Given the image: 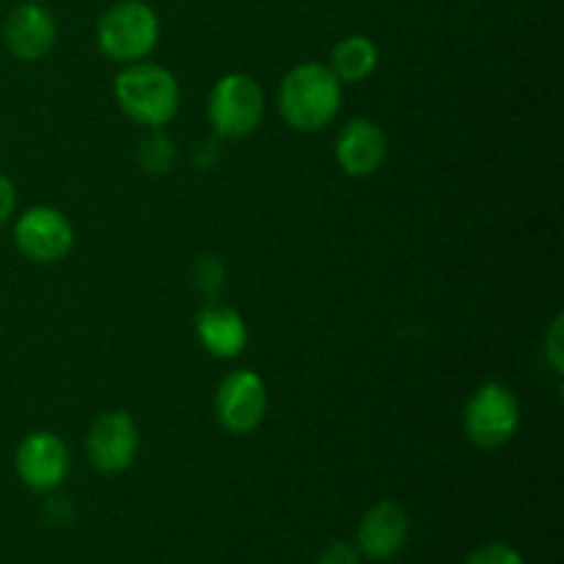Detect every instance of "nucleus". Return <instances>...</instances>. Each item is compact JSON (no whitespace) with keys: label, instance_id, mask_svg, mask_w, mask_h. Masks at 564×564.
Listing matches in <instances>:
<instances>
[{"label":"nucleus","instance_id":"2","mask_svg":"<svg viewBox=\"0 0 564 564\" xmlns=\"http://www.w3.org/2000/svg\"><path fill=\"white\" fill-rule=\"evenodd\" d=\"M116 102L121 113L130 116L135 124L160 130L169 124L180 110V83L165 66L135 61L119 72L113 83Z\"/></svg>","mask_w":564,"mask_h":564},{"label":"nucleus","instance_id":"17","mask_svg":"<svg viewBox=\"0 0 564 564\" xmlns=\"http://www.w3.org/2000/svg\"><path fill=\"white\" fill-rule=\"evenodd\" d=\"M358 562H361V551L352 549L350 543H330L323 549L317 564H358Z\"/></svg>","mask_w":564,"mask_h":564},{"label":"nucleus","instance_id":"8","mask_svg":"<svg viewBox=\"0 0 564 564\" xmlns=\"http://www.w3.org/2000/svg\"><path fill=\"white\" fill-rule=\"evenodd\" d=\"M72 466L69 446L55 433L39 430V433L25 435L14 452V468L22 485L31 490H55L66 479Z\"/></svg>","mask_w":564,"mask_h":564},{"label":"nucleus","instance_id":"12","mask_svg":"<svg viewBox=\"0 0 564 564\" xmlns=\"http://www.w3.org/2000/svg\"><path fill=\"white\" fill-rule=\"evenodd\" d=\"M408 540V516L394 501H380L364 512L358 523V551L375 562H386L402 551Z\"/></svg>","mask_w":564,"mask_h":564},{"label":"nucleus","instance_id":"15","mask_svg":"<svg viewBox=\"0 0 564 564\" xmlns=\"http://www.w3.org/2000/svg\"><path fill=\"white\" fill-rule=\"evenodd\" d=\"M466 564H523V556L507 543H488L482 549L471 551Z\"/></svg>","mask_w":564,"mask_h":564},{"label":"nucleus","instance_id":"6","mask_svg":"<svg viewBox=\"0 0 564 564\" xmlns=\"http://www.w3.org/2000/svg\"><path fill=\"white\" fill-rule=\"evenodd\" d=\"M268 389L253 369H235L215 391V416L231 435H248L264 422Z\"/></svg>","mask_w":564,"mask_h":564},{"label":"nucleus","instance_id":"16","mask_svg":"<svg viewBox=\"0 0 564 564\" xmlns=\"http://www.w3.org/2000/svg\"><path fill=\"white\" fill-rule=\"evenodd\" d=\"M193 279H196V286L204 295H215L224 286V268L215 257H202L193 268Z\"/></svg>","mask_w":564,"mask_h":564},{"label":"nucleus","instance_id":"4","mask_svg":"<svg viewBox=\"0 0 564 564\" xmlns=\"http://www.w3.org/2000/svg\"><path fill=\"white\" fill-rule=\"evenodd\" d=\"M207 113L220 138L242 141L253 135L264 119L262 86L246 72H229L213 86Z\"/></svg>","mask_w":564,"mask_h":564},{"label":"nucleus","instance_id":"9","mask_svg":"<svg viewBox=\"0 0 564 564\" xmlns=\"http://www.w3.org/2000/svg\"><path fill=\"white\" fill-rule=\"evenodd\" d=\"M138 444H141V438H138V427L130 413L110 411L102 413L88 430L86 452L99 474H119L132 466Z\"/></svg>","mask_w":564,"mask_h":564},{"label":"nucleus","instance_id":"10","mask_svg":"<svg viewBox=\"0 0 564 564\" xmlns=\"http://www.w3.org/2000/svg\"><path fill=\"white\" fill-rule=\"evenodd\" d=\"M58 42L55 17L39 3H20L6 14L3 44L14 58L42 61Z\"/></svg>","mask_w":564,"mask_h":564},{"label":"nucleus","instance_id":"14","mask_svg":"<svg viewBox=\"0 0 564 564\" xmlns=\"http://www.w3.org/2000/svg\"><path fill=\"white\" fill-rule=\"evenodd\" d=\"M378 44L369 36H361V33H352V36H345L336 42L334 53H330V72L339 77V83H364L367 77L375 75L378 69Z\"/></svg>","mask_w":564,"mask_h":564},{"label":"nucleus","instance_id":"3","mask_svg":"<svg viewBox=\"0 0 564 564\" xmlns=\"http://www.w3.org/2000/svg\"><path fill=\"white\" fill-rule=\"evenodd\" d=\"M160 39V17L143 0H119L97 22V47L119 64L143 61Z\"/></svg>","mask_w":564,"mask_h":564},{"label":"nucleus","instance_id":"11","mask_svg":"<svg viewBox=\"0 0 564 564\" xmlns=\"http://www.w3.org/2000/svg\"><path fill=\"white\" fill-rule=\"evenodd\" d=\"M389 154V138L383 127L372 119L347 121L345 130L336 138V163L347 176L367 180L383 165Z\"/></svg>","mask_w":564,"mask_h":564},{"label":"nucleus","instance_id":"7","mask_svg":"<svg viewBox=\"0 0 564 564\" xmlns=\"http://www.w3.org/2000/svg\"><path fill=\"white\" fill-rule=\"evenodd\" d=\"M14 242L25 259L36 264L61 262L75 246V229L61 209L39 204L28 207L14 224Z\"/></svg>","mask_w":564,"mask_h":564},{"label":"nucleus","instance_id":"18","mask_svg":"<svg viewBox=\"0 0 564 564\" xmlns=\"http://www.w3.org/2000/svg\"><path fill=\"white\" fill-rule=\"evenodd\" d=\"M545 356H549L551 367H554L556 375L564 372V361H562V314L551 323V330L545 334Z\"/></svg>","mask_w":564,"mask_h":564},{"label":"nucleus","instance_id":"1","mask_svg":"<svg viewBox=\"0 0 564 564\" xmlns=\"http://www.w3.org/2000/svg\"><path fill=\"white\" fill-rule=\"evenodd\" d=\"M341 108V83L330 66L306 61L286 72L279 88V110L297 132H317L336 119Z\"/></svg>","mask_w":564,"mask_h":564},{"label":"nucleus","instance_id":"13","mask_svg":"<svg viewBox=\"0 0 564 564\" xmlns=\"http://www.w3.org/2000/svg\"><path fill=\"white\" fill-rule=\"evenodd\" d=\"M196 336L204 350L215 358H237L248 345V325L240 312L218 301H209L196 314Z\"/></svg>","mask_w":564,"mask_h":564},{"label":"nucleus","instance_id":"5","mask_svg":"<svg viewBox=\"0 0 564 564\" xmlns=\"http://www.w3.org/2000/svg\"><path fill=\"white\" fill-rule=\"evenodd\" d=\"M463 427L468 441L479 449H501L521 427V402L501 383L479 386L466 402Z\"/></svg>","mask_w":564,"mask_h":564},{"label":"nucleus","instance_id":"19","mask_svg":"<svg viewBox=\"0 0 564 564\" xmlns=\"http://www.w3.org/2000/svg\"><path fill=\"white\" fill-rule=\"evenodd\" d=\"M17 209V187L14 182L6 174H0V226H6L11 220Z\"/></svg>","mask_w":564,"mask_h":564}]
</instances>
